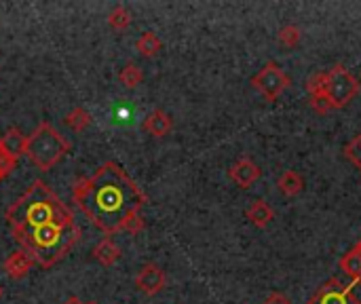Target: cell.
I'll list each match as a JSON object with an SVG mask.
<instances>
[{
    "label": "cell",
    "instance_id": "cell-1",
    "mask_svg": "<svg viewBox=\"0 0 361 304\" xmlns=\"http://www.w3.org/2000/svg\"><path fill=\"white\" fill-rule=\"evenodd\" d=\"M5 220L13 241L43 268L61 262L81 239L75 211L43 180H34L7 207Z\"/></svg>",
    "mask_w": 361,
    "mask_h": 304
},
{
    "label": "cell",
    "instance_id": "cell-2",
    "mask_svg": "<svg viewBox=\"0 0 361 304\" xmlns=\"http://www.w3.org/2000/svg\"><path fill=\"white\" fill-rule=\"evenodd\" d=\"M72 201L104 235H114L127 231L129 222L141 215L148 197L118 163L106 161L93 176L75 182Z\"/></svg>",
    "mask_w": 361,
    "mask_h": 304
},
{
    "label": "cell",
    "instance_id": "cell-3",
    "mask_svg": "<svg viewBox=\"0 0 361 304\" xmlns=\"http://www.w3.org/2000/svg\"><path fill=\"white\" fill-rule=\"evenodd\" d=\"M70 148L72 144L51 123H40L34 133L28 135L26 155L36 169L49 172L68 155Z\"/></svg>",
    "mask_w": 361,
    "mask_h": 304
},
{
    "label": "cell",
    "instance_id": "cell-4",
    "mask_svg": "<svg viewBox=\"0 0 361 304\" xmlns=\"http://www.w3.org/2000/svg\"><path fill=\"white\" fill-rule=\"evenodd\" d=\"M357 93H359V81L344 66L336 63L328 72V89H325V96L330 100L332 110L344 108L348 102H353V98Z\"/></svg>",
    "mask_w": 361,
    "mask_h": 304
},
{
    "label": "cell",
    "instance_id": "cell-5",
    "mask_svg": "<svg viewBox=\"0 0 361 304\" xmlns=\"http://www.w3.org/2000/svg\"><path fill=\"white\" fill-rule=\"evenodd\" d=\"M290 76H287L279 63L266 61L254 76H252V87L266 100V102H277L287 89H290Z\"/></svg>",
    "mask_w": 361,
    "mask_h": 304
},
{
    "label": "cell",
    "instance_id": "cell-6",
    "mask_svg": "<svg viewBox=\"0 0 361 304\" xmlns=\"http://www.w3.org/2000/svg\"><path fill=\"white\" fill-rule=\"evenodd\" d=\"M307 304H361V302L353 294V285H344L340 279H330L309 298Z\"/></svg>",
    "mask_w": 361,
    "mask_h": 304
},
{
    "label": "cell",
    "instance_id": "cell-7",
    "mask_svg": "<svg viewBox=\"0 0 361 304\" xmlns=\"http://www.w3.org/2000/svg\"><path fill=\"white\" fill-rule=\"evenodd\" d=\"M167 285V277H165V271L159 266V264H144L139 268V273L135 275V287L146 294V296H157L165 289Z\"/></svg>",
    "mask_w": 361,
    "mask_h": 304
},
{
    "label": "cell",
    "instance_id": "cell-8",
    "mask_svg": "<svg viewBox=\"0 0 361 304\" xmlns=\"http://www.w3.org/2000/svg\"><path fill=\"white\" fill-rule=\"evenodd\" d=\"M260 167L249 159V157H241L239 161L233 163V167L229 169V178L239 186V188H249L258 178H260Z\"/></svg>",
    "mask_w": 361,
    "mask_h": 304
},
{
    "label": "cell",
    "instance_id": "cell-9",
    "mask_svg": "<svg viewBox=\"0 0 361 304\" xmlns=\"http://www.w3.org/2000/svg\"><path fill=\"white\" fill-rule=\"evenodd\" d=\"M141 129L146 131L148 135H153V137H165L174 129V121H171V116L165 110L157 108L146 119H144Z\"/></svg>",
    "mask_w": 361,
    "mask_h": 304
},
{
    "label": "cell",
    "instance_id": "cell-10",
    "mask_svg": "<svg viewBox=\"0 0 361 304\" xmlns=\"http://www.w3.org/2000/svg\"><path fill=\"white\" fill-rule=\"evenodd\" d=\"M0 144H3L5 152L9 157H13L15 161H20L22 155H26V146H28V137L22 133V129L11 127L7 129L3 135H0Z\"/></svg>",
    "mask_w": 361,
    "mask_h": 304
},
{
    "label": "cell",
    "instance_id": "cell-11",
    "mask_svg": "<svg viewBox=\"0 0 361 304\" xmlns=\"http://www.w3.org/2000/svg\"><path fill=\"white\" fill-rule=\"evenodd\" d=\"M34 264H36V262H34L24 250H17V252H13V254L5 260V273H7L13 281H17V279H24V277L32 271Z\"/></svg>",
    "mask_w": 361,
    "mask_h": 304
},
{
    "label": "cell",
    "instance_id": "cell-12",
    "mask_svg": "<svg viewBox=\"0 0 361 304\" xmlns=\"http://www.w3.org/2000/svg\"><path fill=\"white\" fill-rule=\"evenodd\" d=\"M245 218L256 226V228H266L270 222H272V218H275V211H272V207L266 203V201H262V199H258V201H254L249 207H247V211H245Z\"/></svg>",
    "mask_w": 361,
    "mask_h": 304
},
{
    "label": "cell",
    "instance_id": "cell-13",
    "mask_svg": "<svg viewBox=\"0 0 361 304\" xmlns=\"http://www.w3.org/2000/svg\"><path fill=\"white\" fill-rule=\"evenodd\" d=\"M277 186H279V190L285 195V197H296V195H300L302 190H305V180H302V176L298 174V172H294V169H285L281 176H279V180H277Z\"/></svg>",
    "mask_w": 361,
    "mask_h": 304
},
{
    "label": "cell",
    "instance_id": "cell-14",
    "mask_svg": "<svg viewBox=\"0 0 361 304\" xmlns=\"http://www.w3.org/2000/svg\"><path fill=\"white\" fill-rule=\"evenodd\" d=\"M93 258L102 264V266H114L121 258V250L118 245H114V241L110 237H104L95 248H93Z\"/></svg>",
    "mask_w": 361,
    "mask_h": 304
},
{
    "label": "cell",
    "instance_id": "cell-15",
    "mask_svg": "<svg viewBox=\"0 0 361 304\" xmlns=\"http://www.w3.org/2000/svg\"><path fill=\"white\" fill-rule=\"evenodd\" d=\"M340 271L353 279V283H361V252L359 250H348L340 258Z\"/></svg>",
    "mask_w": 361,
    "mask_h": 304
},
{
    "label": "cell",
    "instance_id": "cell-16",
    "mask_svg": "<svg viewBox=\"0 0 361 304\" xmlns=\"http://www.w3.org/2000/svg\"><path fill=\"white\" fill-rule=\"evenodd\" d=\"M66 125L70 127V129H75V131H85L91 123H93V116H91V112L87 110V108H83V106H77V108H72L68 114H66Z\"/></svg>",
    "mask_w": 361,
    "mask_h": 304
},
{
    "label": "cell",
    "instance_id": "cell-17",
    "mask_svg": "<svg viewBox=\"0 0 361 304\" xmlns=\"http://www.w3.org/2000/svg\"><path fill=\"white\" fill-rule=\"evenodd\" d=\"M135 49H137L139 55H144V57H155V55H159V51L163 49V43H161V38H159L155 32H144V34L137 38Z\"/></svg>",
    "mask_w": 361,
    "mask_h": 304
},
{
    "label": "cell",
    "instance_id": "cell-18",
    "mask_svg": "<svg viewBox=\"0 0 361 304\" xmlns=\"http://www.w3.org/2000/svg\"><path fill=\"white\" fill-rule=\"evenodd\" d=\"M118 81H121L127 89H135V87H139L141 81H144V72H141V68H139L137 63H127V66H123L121 72H118Z\"/></svg>",
    "mask_w": 361,
    "mask_h": 304
},
{
    "label": "cell",
    "instance_id": "cell-19",
    "mask_svg": "<svg viewBox=\"0 0 361 304\" xmlns=\"http://www.w3.org/2000/svg\"><path fill=\"white\" fill-rule=\"evenodd\" d=\"M108 26L114 32H125L131 26V15L125 7H114L108 15Z\"/></svg>",
    "mask_w": 361,
    "mask_h": 304
},
{
    "label": "cell",
    "instance_id": "cell-20",
    "mask_svg": "<svg viewBox=\"0 0 361 304\" xmlns=\"http://www.w3.org/2000/svg\"><path fill=\"white\" fill-rule=\"evenodd\" d=\"M277 40L283 45V47H287V49H294L298 43H300V28L298 26H283L281 30H279V34H277Z\"/></svg>",
    "mask_w": 361,
    "mask_h": 304
},
{
    "label": "cell",
    "instance_id": "cell-21",
    "mask_svg": "<svg viewBox=\"0 0 361 304\" xmlns=\"http://www.w3.org/2000/svg\"><path fill=\"white\" fill-rule=\"evenodd\" d=\"M325 89H328V72H317L307 81V91L311 98L313 96H325Z\"/></svg>",
    "mask_w": 361,
    "mask_h": 304
},
{
    "label": "cell",
    "instance_id": "cell-22",
    "mask_svg": "<svg viewBox=\"0 0 361 304\" xmlns=\"http://www.w3.org/2000/svg\"><path fill=\"white\" fill-rule=\"evenodd\" d=\"M344 157L361 169V133L344 146Z\"/></svg>",
    "mask_w": 361,
    "mask_h": 304
},
{
    "label": "cell",
    "instance_id": "cell-23",
    "mask_svg": "<svg viewBox=\"0 0 361 304\" xmlns=\"http://www.w3.org/2000/svg\"><path fill=\"white\" fill-rule=\"evenodd\" d=\"M15 167H17V161L13 157H9L3 148V144H0V174H3V178L11 176Z\"/></svg>",
    "mask_w": 361,
    "mask_h": 304
},
{
    "label": "cell",
    "instance_id": "cell-24",
    "mask_svg": "<svg viewBox=\"0 0 361 304\" xmlns=\"http://www.w3.org/2000/svg\"><path fill=\"white\" fill-rule=\"evenodd\" d=\"M309 104H311V108H313L317 114H328V112L332 110L328 96H313V98L309 100Z\"/></svg>",
    "mask_w": 361,
    "mask_h": 304
},
{
    "label": "cell",
    "instance_id": "cell-25",
    "mask_svg": "<svg viewBox=\"0 0 361 304\" xmlns=\"http://www.w3.org/2000/svg\"><path fill=\"white\" fill-rule=\"evenodd\" d=\"M262 304H292V300L287 298L285 294H281V291H272Z\"/></svg>",
    "mask_w": 361,
    "mask_h": 304
},
{
    "label": "cell",
    "instance_id": "cell-26",
    "mask_svg": "<svg viewBox=\"0 0 361 304\" xmlns=\"http://www.w3.org/2000/svg\"><path fill=\"white\" fill-rule=\"evenodd\" d=\"M63 304H85L79 296H70V298H66L63 300Z\"/></svg>",
    "mask_w": 361,
    "mask_h": 304
},
{
    "label": "cell",
    "instance_id": "cell-27",
    "mask_svg": "<svg viewBox=\"0 0 361 304\" xmlns=\"http://www.w3.org/2000/svg\"><path fill=\"white\" fill-rule=\"evenodd\" d=\"M355 250H359V252H361V239H359V241L355 243Z\"/></svg>",
    "mask_w": 361,
    "mask_h": 304
},
{
    "label": "cell",
    "instance_id": "cell-28",
    "mask_svg": "<svg viewBox=\"0 0 361 304\" xmlns=\"http://www.w3.org/2000/svg\"><path fill=\"white\" fill-rule=\"evenodd\" d=\"M85 304H98L95 300H89V302H85Z\"/></svg>",
    "mask_w": 361,
    "mask_h": 304
},
{
    "label": "cell",
    "instance_id": "cell-29",
    "mask_svg": "<svg viewBox=\"0 0 361 304\" xmlns=\"http://www.w3.org/2000/svg\"><path fill=\"white\" fill-rule=\"evenodd\" d=\"M0 298H3V287H0Z\"/></svg>",
    "mask_w": 361,
    "mask_h": 304
},
{
    "label": "cell",
    "instance_id": "cell-30",
    "mask_svg": "<svg viewBox=\"0 0 361 304\" xmlns=\"http://www.w3.org/2000/svg\"><path fill=\"white\" fill-rule=\"evenodd\" d=\"M3 180H5V178H3V174H0V182H3Z\"/></svg>",
    "mask_w": 361,
    "mask_h": 304
}]
</instances>
